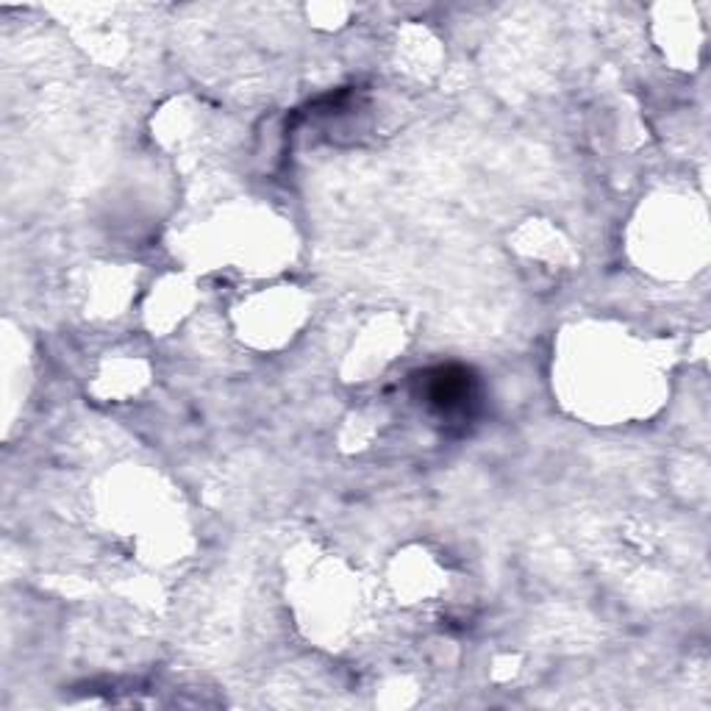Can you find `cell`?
<instances>
[{
  "mask_svg": "<svg viewBox=\"0 0 711 711\" xmlns=\"http://www.w3.org/2000/svg\"><path fill=\"white\" fill-rule=\"evenodd\" d=\"M473 389L470 378L462 370H436L429 381V400L440 411L465 409V400L470 404Z\"/></svg>",
  "mask_w": 711,
  "mask_h": 711,
  "instance_id": "cell-1",
  "label": "cell"
}]
</instances>
